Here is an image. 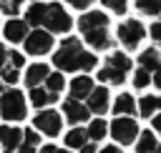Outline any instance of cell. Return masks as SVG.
Instances as JSON below:
<instances>
[{
  "instance_id": "6da1fadb",
  "label": "cell",
  "mask_w": 161,
  "mask_h": 153,
  "mask_svg": "<svg viewBox=\"0 0 161 153\" xmlns=\"http://www.w3.org/2000/svg\"><path fill=\"white\" fill-rule=\"evenodd\" d=\"M96 63H98L96 55L91 50H86L80 45V40L73 35L63 38V43L53 53V65L60 70H91V68H96Z\"/></svg>"
},
{
  "instance_id": "7a4b0ae2",
  "label": "cell",
  "mask_w": 161,
  "mask_h": 153,
  "mask_svg": "<svg viewBox=\"0 0 161 153\" xmlns=\"http://www.w3.org/2000/svg\"><path fill=\"white\" fill-rule=\"evenodd\" d=\"M108 15L103 10H91V13H83L80 20H78V28H80V35L83 40L96 48V50H108L113 48V38H111V30H108Z\"/></svg>"
},
{
  "instance_id": "3957f363",
  "label": "cell",
  "mask_w": 161,
  "mask_h": 153,
  "mask_svg": "<svg viewBox=\"0 0 161 153\" xmlns=\"http://www.w3.org/2000/svg\"><path fill=\"white\" fill-rule=\"evenodd\" d=\"M128 73H131V58L126 53H111L106 58L103 68L98 70V80L111 83V85H123Z\"/></svg>"
},
{
  "instance_id": "277c9868",
  "label": "cell",
  "mask_w": 161,
  "mask_h": 153,
  "mask_svg": "<svg viewBox=\"0 0 161 153\" xmlns=\"http://www.w3.org/2000/svg\"><path fill=\"white\" fill-rule=\"evenodd\" d=\"M0 115L10 123H18L28 115V105H25V95L15 88H8L3 95H0Z\"/></svg>"
},
{
  "instance_id": "5b68a950",
  "label": "cell",
  "mask_w": 161,
  "mask_h": 153,
  "mask_svg": "<svg viewBox=\"0 0 161 153\" xmlns=\"http://www.w3.org/2000/svg\"><path fill=\"white\" fill-rule=\"evenodd\" d=\"M43 25L50 28L48 33H68L70 30V15L65 13L63 5L58 3H45V15H43Z\"/></svg>"
},
{
  "instance_id": "8992f818",
  "label": "cell",
  "mask_w": 161,
  "mask_h": 153,
  "mask_svg": "<svg viewBox=\"0 0 161 153\" xmlns=\"http://www.w3.org/2000/svg\"><path fill=\"white\" fill-rule=\"evenodd\" d=\"M108 130H111V138L116 143H121V145H131L141 133V128H138V123L133 118H113Z\"/></svg>"
},
{
  "instance_id": "52a82bcc",
  "label": "cell",
  "mask_w": 161,
  "mask_h": 153,
  "mask_svg": "<svg viewBox=\"0 0 161 153\" xmlns=\"http://www.w3.org/2000/svg\"><path fill=\"white\" fill-rule=\"evenodd\" d=\"M118 43L123 45V48H138L141 43H143V38H146V28H143V23H138V20H123L121 25H118Z\"/></svg>"
},
{
  "instance_id": "ba28073f",
  "label": "cell",
  "mask_w": 161,
  "mask_h": 153,
  "mask_svg": "<svg viewBox=\"0 0 161 153\" xmlns=\"http://www.w3.org/2000/svg\"><path fill=\"white\" fill-rule=\"evenodd\" d=\"M33 125H35L40 133H45L48 138H55V135L60 133V128H63V118H60V113H55L53 108H48V110L35 113Z\"/></svg>"
},
{
  "instance_id": "9c48e42d",
  "label": "cell",
  "mask_w": 161,
  "mask_h": 153,
  "mask_svg": "<svg viewBox=\"0 0 161 153\" xmlns=\"http://www.w3.org/2000/svg\"><path fill=\"white\" fill-rule=\"evenodd\" d=\"M25 43V50L30 53V55H45V53H50V48H53V35L48 33V30H33V33H28V38L23 40Z\"/></svg>"
},
{
  "instance_id": "30bf717a",
  "label": "cell",
  "mask_w": 161,
  "mask_h": 153,
  "mask_svg": "<svg viewBox=\"0 0 161 153\" xmlns=\"http://www.w3.org/2000/svg\"><path fill=\"white\" fill-rule=\"evenodd\" d=\"M20 140H23V128L8 125V123L0 125V145H3L5 153H15L18 145H20Z\"/></svg>"
},
{
  "instance_id": "8fae6325",
  "label": "cell",
  "mask_w": 161,
  "mask_h": 153,
  "mask_svg": "<svg viewBox=\"0 0 161 153\" xmlns=\"http://www.w3.org/2000/svg\"><path fill=\"white\" fill-rule=\"evenodd\" d=\"M93 80H91V75H78V78H73L70 80V95H68V100H78V103H83L91 93H93Z\"/></svg>"
},
{
  "instance_id": "7c38bea8",
  "label": "cell",
  "mask_w": 161,
  "mask_h": 153,
  "mask_svg": "<svg viewBox=\"0 0 161 153\" xmlns=\"http://www.w3.org/2000/svg\"><path fill=\"white\" fill-rule=\"evenodd\" d=\"M138 65H141V70H146L148 75L161 78V53H158L156 48H146V50L138 55Z\"/></svg>"
},
{
  "instance_id": "4fadbf2b",
  "label": "cell",
  "mask_w": 161,
  "mask_h": 153,
  "mask_svg": "<svg viewBox=\"0 0 161 153\" xmlns=\"http://www.w3.org/2000/svg\"><path fill=\"white\" fill-rule=\"evenodd\" d=\"M63 113H65V120L73 123V125H80V123H86L91 118V110L86 108V103H78V100H65Z\"/></svg>"
},
{
  "instance_id": "5bb4252c",
  "label": "cell",
  "mask_w": 161,
  "mask_h": 153,
  "mask_svg": "<svg viewBox=\"0 0 161 153\" xmlns=\"http://www.w3.org/2000/svg\"><path fill=\"white\" fill-rule=\"evenodd\" d=\"M86 108L91 110V113H106L108 108H111V103H108V88H103V85H98V88H93V93L86 98Z\"/></svg>"
},
{
  "instance_id": "9a60e30c",
  "label": "cell",
  "mask_w": 161,
  "mask_h": 153,
  "mask_svg": "<svg viewBox=\"0 0 161 153\" xmlns=\"http://www.w3.org/2000/svg\"><path fill=\"white\" fill-rule=\"evenodd\" d=\"M5 38L10 40V43H23L25 38H28V33H30V25L25 23V20H18V18H13V20H8L5 23Z\"/></svg>"
},
{
  "instance_id": "2e32d148",
  "label": "cell",
  "mask_w": 161,
  "mask_h": 153,
  "mask_svg": "<svg viewBox=\"0 0 161 153\" xmlns=\"http://www.w3.org/2000/svg\"><path fill=\"white\" fill-rule=\"evenodd\" d=\"M48 75H50V65H45V63L30 65V68L25 70V85H28V90H30V88H40V83H43Z\"/></svg>"
},
{
  "instance_id": "e0dca14e",
  "label": "cell",
  "mask_w": 161,
  "mask_h": 153,
  "mask_svg": "<svg viewBox=\"0 0 161 153\" xmlns=\"http://www.w3.org/2000/svg\"><path fill=\"white\" fill-rule=\"evenodd\" d=\"M113 113H116V118H131L133 113H136V100H133V95L131 93H121L116 100H113V108H111Z\"/></svg>"
},
{
  "instance_id": "ac0fdd59",
  "label": "cell",
  "mask_w": 161,
  "mask_h": 153,
  "mask_svg": "<svg viewBox=\"0 0 161 153\" xmlns=\"http://www.w3.org/2000/svg\"><path fill=\"white\" fill-rule=\"evenodd\" d=\"M136 105H138V108H136L138 115L153 118V115H158V110H161V95H143Z\"/></svg>"
},
{
  "instance_id": "d6986e66",
  "label": "cell",
  "mask_w": 161,
  "mask_h": 153,
  "mask_svg": "<svg viewBox=\"0 0 161 153\" xmlns=\"http://www.w3.org/2000/svg\"><path fill=\"white\" fill-rule=\"evenodd\" d=\"M38 150H40V135L35 130L25 128L23 130V140H20V145H18L15 153H38Z\"/></svg>"
},
{
  "instance_id": "ffe728a7",
  "label": "cell",
  "mask_w": 161,
  "mask_h": 153,
  "mask_svg": "<svg viewBox=\"0 0 161 153\" xmlns=\"http://www.w3.org/2000/svg\"><path fill=\"white\" fill-rule=\"evenodd\" d=\"M156 148H158L156 133L153 130H141L138 138H136V150L138 153H156Z\"/></svg>"
},
{
  "instance_id": "44dd1931",
  "label": "cell",
  "mask_w": 161,
  "mask_h": 153,
  "mask_svg": "<svg viewBox=\"0 0 161 153\" xmlns=\"http://www.w3.org/2000/svg\"><path fill=\"white\" fill-rule=\"evenodd\" d=\"M55 100H58V95L48 93L45 88H30V103H33V108H45V105H50Z\"/></svg>"
},
{
  "instance_id": "7402d4cb",
  "label": "cell",
  "mask_w": 161,
  "mask_h": 153,
  "mask_svg": "<svg viewBox=\"0 0 161 153\" xmlns=\"http://www.w3.org/2000/svg\"><path fill=\"white\" fill-rule=\"evenodd\" d=\"M43 15H45V3H33L25 8V23L28 25H43Z\"/></svg>"
},
{
  "instance_id": "603a6c76",
  "label": "cell",
  "mask_w": 161,
  "mask_h": 153,
  "mask_svg": "<svg viewBox=\"0 0 161 153\" xmlns=\"http://www.w3.org/2000/svg\"><path fill=\"white\" fill-rule=\"evenodd\" d=\"M106 133H108V123H106V120H101V118L91 120V125L86 128V135H88V140H91V143H93V140H103V138H106Z\"/></svg>"
},
{
  "instance_id": "cb8c5ba5",
  "label": "cell",
  "mask_w": 161,
  "mask_h": 153,
  "mask_svg": "<svg viewBox=\"0 0 161 153\" xmlns=\"http://www.w3.org/2000/svg\"><path fill=\"white\" fill-rule=\"evenodd\" d=\"M88 143V135H86V128H70L65 133V145L68 148H83Z\"/></svg>"
},
{
  "instance_id": "d4e9b609",
  "label": "cell",
  "mask_w": 161,
  "mask_h": 153,
  "mask_svg": "<svg viewBox=\"0 0 161 153\" xmlns=\"http://www.w3.org/2000/svg\"><path fill=\"white\" fill-rule=\"evenodd\" d=\"M43 85H45V90H48V93L58 95V93L65 88V78H63V73H50V75L43 80Z\"/></svg>"
},
{
  "instance_id": "484cf974",
  "label": "cell",
  "mask_w": 161,
  "mask_h": 153,
  "mask_svg": "<svg viewBox=\"0 0 161 153\" xmlns=\"http://www.w3.org/2000/svg\"><path fill=\"white\" fill-rule=\"evenodd\" d=\"M18 80H20V73H18L15 68H10V65L5 63V68L0 70V83H3V85H15Z\"/></svg>"
},
{
  "instance_id": "4316f807",
  "label": "cell",
  "mask_w": 161,
  "mask_h": 153,
  "mask_svg": "<svg viewBox=\"0 0 161 153\" xmlns=\"http://www.w3.org/2000/svg\"><path fill=\"white\" fill-rule=\"evenodd\" d=\"M136 10H138V13H143V15H161V3L141 0V3H136Z\"/></svg>"
},
{
  "instance_id": "83f0119b",
  "label": "cell",
  "mask_w": 161,
  "mask_h": 153,
  "mask_svg": "<svg viewBox=\"0 0 161 153\" xmlns=\"http://www.w3.org/2000/svg\"><path fill=\"white\" fill-rule=\"evenodd\" d=\"M8 65L15 68V70H20V68L25 65V55L18 53V50H10V53H8Z\"/></svg>"
},
{
  "instance_id": "f1b7e54d",
  "label": "cell",
  "mask_w": 161,
  "mask_h": 153,
  "mask_svg": "<svg viewBox=\"0 0 161 153\" xmlns=\"http://www.w3.org/2000/svg\"><path fill=\"white\" fill-rule=\"evenodd\" d=\"M133 85H136V88H148V85H151V75L138 68V70L133 73Z\"/></svg>"
},
{
  "instance_id": "f546056e",
  "label": "cell",
  "mask_w": 161,
  "mask_h": 153,
  "mask_svg": "<svg viewBox=\"0 0 161 153\" xmlns=\"http://www.w3.org/2000/svg\"><path fill=\"white\" fill-rule=\"evenodd\" d=\"M103 5H106L113 15H123V13L128 10V3H121V0H106Z\"/></svg>"
},
{
  "instance_id": "4dcf8cb0",
  "label": "cell",
  "mask_w": 161,
  "mask_h": 153,
  "mask_svg": "<svg viewBox=\"0 0 161 153\" xmlns=\"http://www.w3.org/2000/svg\"><path fill=\"white\" fill-rule=\"evenodd\" d=\"M0 13H5V15L13 20V18L20 13V3H5V0H3V3H0Z\"/></svg>"
},
{
  "instance_id": "1f68e13d",
  "label": "cell",
  "mask_w": 161,
  "mask_h": 153,
  "mask_svg": "<svg viewBox=\"0 0 161 153\" xmlns=\"http://www.w3.org/2000/svg\"><path fill=\"white\" fill-rule=\"evenodd\" d=\"M151 40L161 48V23H153V25H151Z\"/></svg>"
},
{
  "instance_id": "d6a6232c",
  "label": "cell",
  "mask_w": 161,
  "mask_h": 153,
  "mask_svg": "<svg viewBox=\"0 0 161 153\" xmlns=\"http://www.w3.org/2000/svg\"><path fill=\"white\" fill-rule=\"evenodd\" d=\"M5 63H8V48L0 43V70L5 68Z\"/></svg>"
},
{
  "instance_id": "836d02e7",
  "label": "cell",
  "mask_w": 161,
  "mask_h": 153,
  "mask_svg": "<svg viewBox=\"0 0 161 153\" xmlns=\"http://www.w3.org/2000/svg\"><path fill=\"white\" fill-rule=\"evenodd\" d=\"M151 128H153V130H156V133H158V135H161V113H158V115H153V118H151Z\"/></svg>"
},
{
  "instance_id": "e575fe53",
  "label": "cell",
  "mask_w": 161,
  "mask_h": 153,
  "mask_svg": "<svg viewBox=\"0 0 161 153\" xmlns=\"http://www.w3.org/2000/svg\"><path fill=\"white\" fill-rule=\"evenodd\" d=\"M70 8H78V10H83V8H91V3H88V0H70Z\"/></svg>"
},
{
  "instance_id": "d590c367",
  "label": "cell",
  "mask_w": 161,
  "mask_h": 153,
  "mask_svg": "<svg viewBox=\"0 0 161 153\" xmlns=\"http://www.w3.org/2000/svg\"><path fill=\"white\" fill-rule=\"evenodd\" d=\"M80 153H98V148H96V143H86L80 148Z\"/></svg>"
},
{
  "instance_id": "8d00e7d4",
  "label": "cell",
  "mask_w": 161,
  "mask_h": 153,
  "mask_svg": "<svg viewBox=\"0 0 161 153\" xmlns=\"http://www.w3.org/2000/svg\"><path fill=\"white\" fill-rule=\"evenodd\" d=\"M101 153H121V148H116V145H106V148H101Z\"/></svg>"
},
{
  "instance_id": "74e56055",
  "label": "cell",
  "mask_w": 161,
  "mask_h": 153,
  "mask_svg": "<svg viewBox=\"0 0 161 153\" xmlns=\"http://www.w3.org/2000/svg\"><path fill=\"white\" fill-rule=\"evenodd\" d=\"M38 153H55V145H50V143H48V145H43Z\"/></svg>"
},
{
  "instance_id": "f35d334b",
  "label": "cell",
  "mask_w": 161,
  "mask_h": 153,
  "mask_svg": "<svg viewBox=\"0 0 161 153\" xmlns=\"http://www.w3.org/2000/svg\"><path fill=\"white\" fill-rule=\"evenodd\" d=\"M151 80H153V85H156V88H161V78H151Z\"/></svg>"
},
{
  "instance_id": "ab89813d",
  "label": "cell",
  "mask_w": 161,
  "mask_h": 153,
  "mask_svg": "<svg viewBox=\"0 0 161 153\" xmlns=\"http://www.w3.org/2000/svg\"><path fill=\"white\" fill-rule=\"evenodd\" d=\"M55 153H70V150H65V148H55Z\"/></svg>"
},
{
  "instance_id": "60d3db41",
  "label": "cell",
  "mask_w": 161,
  "mask_h": 153,
  "mask_svg": "<svg viewBox=\"0 0 161 153\" xmlns=\"http://www.w3.org/2000/svg\"><path fill=\"white\" fill-rule=\"evenodd\" d=\"M3 93H5V85H3V83H0V95H3Z\"/></svg>"
},
{
  "instance_id": "b9f144b4",
  "label": "cell",
  "mask_w": 161,
  "mask_h": 153,
  "mask_svg": "<svg viewBox=\"0 0 161 153\" xmlns=\"http://www.w3.org/2000/svg\"><path fill=\"white\" fill-rule=\"evenodd\" d=\"M156 153H161V143H158V148H156Z\"/></svg>"
}]
</instances>
